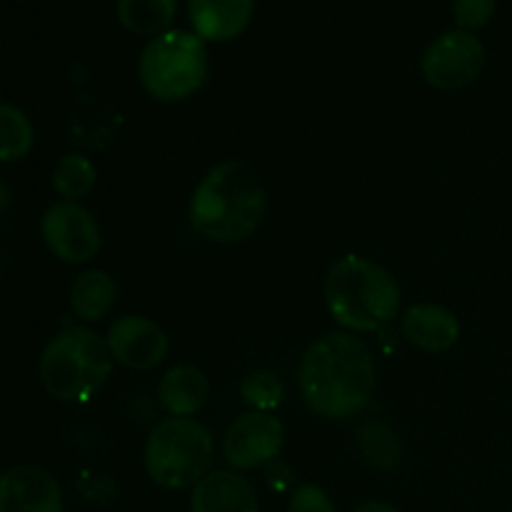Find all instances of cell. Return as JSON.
Instances as JSON below:
<instances>
[{"mask_svg": "<svg viewBox=\"0 0 512 512\" xmlns=\"http://www.w3.org/2000/svg\"><path fill=\"white\" fill-rule=\"evenodd\" d=\"M240 398L260 413H273L283 403V383L268 370H253L240 383Z\"/></svg>", "mask_w": 512, "mask_h": 512, "instance_id": "obj_20", "label": "cell"}, {"mask_svg": "<svg viewBox=\"0 0 512 512\" xmlns=\"http://www.w3.org/2000/svg\"><path fill=\"white\" fill-rule=\"evenodd\" d=\"M108 340L90 328H68L45 345L38 363L45 393L63 403L88 400L113 373Z\"/></svg>", "mask_w": 512, "mask_h": 512, "instance_id": "obj_4", "label": "cell"}, {"mask_svg": "<svg viewBox=\"0 0 512 512\" xmlns=\"http://www.w3.org/2000/svg\"><path fill=\"white\" fill-rule=\"evenodd\" d=\"M50 183L60 198L78 203L80 198L93 193L95 183H98V168L88 155L68 153L55 163Z\"/></svg>", "mask_w": 512, "mask_h": 512, "instance_id": "obj_18", "label": "cell"}, {"mask_svg": "<svg viewBox=\"0 0 512 512\" xmlns=\"http://www.w3.org/2000/svg\"><path fill=\"white\" fill-rule=\"evenodd\" d=\"M268 193L258 173L243 160H225L200 178L190 198L188 218L210 243H243L260 228Z\"/></svg>", "mask_w": 512, "mask_h": 512, "instance_id": "obj_2", "label": "cell"}, {"mask_svg": "<svg viewBox=\"0 0 512 512\" xmlns=\"http://www.w3.org/2000/svg\"><path fill=\"white\" fill-rule=\"evenodd\" d=\"M285 445V428L273 413H245L223 438V458L235 473L265 468L275 463Z\"/></svg>", "mask_w": 512, "mask_h": 512, "instance_id": "obj_9", "label": "cell"}, {"mask_svg": "<svg viewBox=\"0 0 512 512\" xmlns=\"http://www.w3.org/2000/svg\"><path fill=\"white\" fill-rule=\"evenodd\" d=\"M35 145V128L28 115L10 103H0V163L28 158Z\"/></svg>", "mask_w": 512, "mask_h": 512, "instance_id": "obj_19", "label": "cell"}, {"mask_svg": "<svg viewBox=\"0 0 512 512\" xmlns=\"http://www.w3.org/2000/svg\"><path fill=\"white\" fill-rule=\"evenodd\" d=\"M0 512H63V490L38 465H13L0 475Z\"/></svg>", "mask_w": 512, "mask_h": 512, "instance_id": "obj_11", "label": "cell"}, {"mask_svg": "<svg viewBox=\"0 0 512 512\" xmlns=\"http://www.w3.org/2000/svg\"><path fill=\"white\" fill-rule=\"evenodd\" d=\"M118 300V285L108 270H85L70 285V308L85 323H98L113 310Z\"/></svg>", "mask_w": 512, "mask_h": 512, "instance_id": "obj_16", "label": "cell"}, {"mask_svg": "<svg viewBox=\"0 0 512 512\" xmlns=\"http://www.w3.org/2000/svg\"><path fill=\"white\" fill-rule=\"evenodd\" d=\"M323 295L335 323L350 333H380L398 318L403 303L393 273L360 255H345L330 265Z\"/></svg>", "mask_w": 512, "mask_h": 512, "instance_id": "obj_3", "label": "cell"}, {"mask_svg": "<svg viewBox=\"0 0 512 512\" xmlns=\"http://www.w3.org/2000/svg\"><path fill=\"white\" fill-rule=\"evenodd\" d=\"M253 10L255 0H188L193 33L213 43L238 38L253 20Z\"/></svg>", "mask_w": 512, "mask_h": 512, "instance_id": "obj_14", "label": "cell"}, {"mask_svg": "<svg viewBox=\"0 0 512 512\" xmlns=\"http://www.w3.org/2000/svg\"><path fill=\"white\" fill-rule=\"evenodd\" d=\"M288 512H338V510H335L333 498H330L320 485L305 483V485H298V488L293 490V495H290Z\"/></svg>", "mask_w": 512, "mask_h": 512, "instance_id": "obj_22", "label": "cell"}, {"mask_svg": "<svg viewBox=\"0 0 512 512\" xmlns=\"http://www.w3.org/2000/svg\"><path fill=\"white\" fill-rule=\"evenodd\" d=\"M303 403L325 420L363 413L378 390L373 350L353 333H328L310 343L298 368Z\"/></svg>", "mask_w": 512, "mask_h": 512, "instance_id": "obj_1", "label": "cell"}, {"mask_svg": "<svg viewBox=\"0 0 512 512\" xmlns=\"http://www.w3.org/2000/svg\"><path fill=\"white\" fill-rule=\"evenodd\" d=\"M118 20L135 35H160L170 28L178 0H118Z\"/></svg>", "mask_w": 512, "mask_h": 512, "instance_id": "obj_17", "label": "cell"}, {"mask_svg": "<svg viewBox=\"0 0 512 512\" xmlns=\"http://www.w3.org/2000/svg\"><path fill=\"white\" fill-rule=\"evenodd\" d=\"M40 235L50 253L70 265L90 263L103 248V233L88 208L73 200L48 205L40 218Z\"/></svg>", "mask_w": 512, "mask_h": 512, "instance_id": "obj_7", "label": "cell"}, {"mask_svg": "<svg viewBox=\"0 0 512 512\" xmlns=\"http://www.w3.org/2000/svg\"><path fill=\"white\" fill-rule=\"evenodd\" d=\"M355 512H400V510L395 508V505H390V503H380V500H368V503L358 505V508H355Z\"/></svg>", "mask_w": 512, "mask_h": 512, "instance_id": "obj_23", "label": "cell"}, {"mask_svg": "<svg viewBox=\"0 0 512 512\" xmlns=\"http://www.w3.org/2000/svg\"><path fill=\"white\" fill-rule=\"evenodd\" d=\"M403 338L425 353H445L460 340V323L453 310L435 303L410 305L400 315Z\"/></svg>", "mask_w": 512, "mask_h": 512, "instance_id": "obj_13", "label": "cell"}, {"mask_svg": "<svg viewBox=\"0 0 512 512\" xmlns=\"http://www.w3.org/2000/svg\"><path fill=\"white\" fill-rule=\"evenodd\" d=\"M140 85L160 103H180L208 80L205 40L190 30H165L148 40L138 58Z\"/></svg>", "mask_w": 512, "mask_h": 512, "instance_id": "obj_6", "label": "cell"}, {"mask_svg": "<svg viewBox=\"0 0 512 512\" xmlns=\"http://www.w3.org/2000/svg\"><path fill=\"white\" fill-rule=\"evenodd\" d=\"M210 383L198 365H175L158 385L160 405L173 418H193L208 403Z\"/></svg>", "mask_w": 512, "mask_h": 512, "instance_id": "obj_15", "label": "cell"}, {"mask_svg": "<svg viewBox=\"0 0 512 512\" xmlns=\"http://www.w3.org/2000/svg\"><path fill=\"white\" fill-rule=\"evenodd\" d=\"M190 512H260L258 490L235 470H213L193 488Z\"/></svg>", "mask_w": 512, "mask_h": 512, "instance_id": "obj_12", "label": "cell"}, {"mask_svg": "<svg viewBox=\"0 0 512 512\" xmlns=\"http://www.w3.org/2000/svg\"><path fill=\"white\" fill-rule=\"evenodd\" d=\"M495 8L498 0H453V20L460 30L475 33L490 23Z\"/></svg>", "mask_w": 512, "mask_h": 512, "instance_id": "obj_21", "label": "cell"}, {"mask_svg": "<svg viewBox=\"0 0 512 512\" xmlns=\"http://www.w3.org/2000/svg\"><path fill=\"white\" fill-rule=\"evenodd\" d=\"M213 433L195 418H165L145 443V470L158 488H195L213 465Z\"/></svg>", "mask_w": 512, "mask_h": 512, "instance_id": "obj_5", "label": "cell"}, {"mask_svg": "<svg viewBox=\"0 0 512 512\" xmlns=\"http://www.w3.org/2000/svg\"><path fill=\"white\" fill-rule=\"evenodd\" d=\"M108 348L115 363L130 370H153L168 355V335L145 315H123L108 328Z\"/></svg>", "mask_w": 512, "mask_h": 512, "instance_id": "obj_10", "label": "cell"}, {"mask_svg": "<svg viewBox=\"0 0 512 512\" xmlns=\"http://www.w3.org/2000/svg\"><path fill=\"white\" fill-rule=\"evenodd\" d=\"M485 45L468 30H448L428 45L423 55V78L438 90H458L475 83L483 73Z\"/></svg>", "mask_w": 512, "mask_h": 512, "instance_id": "obj_8", "label": "cell"}]
</instances>
